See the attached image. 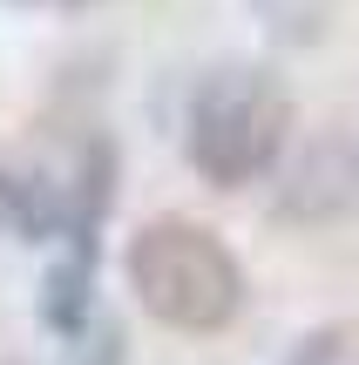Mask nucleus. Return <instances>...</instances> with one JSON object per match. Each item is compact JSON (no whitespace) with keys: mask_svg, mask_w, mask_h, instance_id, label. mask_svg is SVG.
Masks as SVG:
<instances>
[{"mask_svg":"<svg viewBox=\"0 0 359 365\" xmlns=\"http://www.w3.org/2000/svg\"><path fill=\"white\" fill-rule=\"evenodd\" d=\"M129 291L149 318H163L176 331H217L238 318L244 277L217 230H203L190 217H156L129 244Z\"/></svg>","mask_w":359,"mask_h":365,"instance_id":"obj_1","label":"nucleus"},{"mask_svg":"<svg viewBox=\"0 0 359 365\" xmlns=\"http://www.w3.org/2000/svg\"><path fill=\"white\" fill-rule=\"evenodd\" d=\"M285 129H292V102L271 81V68L231 61L217 75H203V88L190 95V163L217 190L265 176L271 156L285 149Z\"/></svg>","mask_w":359,"mask_h":365,"instance_id":"obj_2","label":"nucleus"},{"mask_svg":"<svg viewBox=\"0 0 359 365\" xmlns=\"http://www.w3.org/2000/svg\"><path fill=\"white\" fill-rule=\"evenodd\" d=\"M359 210V149L325 135V143L305 149V163L285 182V217H305V223H339Z\"/></svg>","mask_w":359,"mask_h":365,"instance_id":"obj_3","label":"nucleus"},{"mask_svg":"<svg viewBox=\"0 0 359 365\" xmlns=\"http://www.w3.org/2000/svg\"><path fill=\"white\" fill-rule=\"evenodd\" d=\"M48 230H75V223L61 217V203H54L41 182H21L0 170V237H48Z\"/></svg>","mask_w":359,"mask_h":365,"instance_id":"obj_4","label":"nucleus"},{"mask_svg":"<svg viewBox=\"0 0 359 365\" xmlns=\"http://www.w3.org/2000/svg\"><path fill=\"white\" fill-rule=\"evenodd\" d=\"M75 365H116V325H102V339H95V359L81 352Z\"/></svg>","mask_w":359,"mask_h":365,"instance_id":"obj_5","label":"nucleus"},{"mask_svg":"<svg viewBox=\"0 0 359 365\" xmlns=\"http://www.w3.org/2000/svg\"><path fill=\"white\" fill-rule=\"evenodd\" d=\"M68 7H75V0H68Z\"/></svg>","mask_w":359,"mask_h":365,"instance_id":"obj_6","label":"nucleus"}]
</instances>
